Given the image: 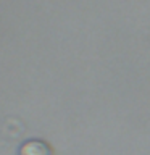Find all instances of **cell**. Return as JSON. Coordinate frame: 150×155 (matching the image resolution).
Segmentation results:
<instances>
[{
  "mask_svg": "<svg viewBox=\"0 0 150 155\" xmlns=\"http://www.w3.org/2000/svg\"><path fill=\"white\" fill-rule=\"evenodd\" d=\"M18 155H53L52 147L42 139H29L19 145Z\"/></svg>",
  "mask_w": 150,
  "mask_h": 155,
  "instance_id": "cell-1",
  "label": "cell"
}]
</instances>
